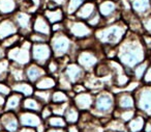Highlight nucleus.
<instances>
[{"label":"nucleus","mask_w":151,"mask_h":132,"mask_svg":"<svg viewBox=\"0 0 151 132\" xmlns=\"http://www.w3.org/2000/svg\"><path fill=\"white\" fill-rule=\"evenodd\" d=\"M147 50L142 41V34L129 31L117 46L116 59L126 69L132 77V70L146 61Z\"/></svg>","instance_id":"f257e3e1"},{"label":"nucleus","mask_w":151,"mask_h":132,"mask_svg":"<svg viewBox=\"0 0 151 132\" xmlns=\"http://www.w3.org/2000/svg\"><path fill=\"white\" fill-rule=\"evenodd\" d=\"M49 45L53 52V57L63 58L69 57L71 61H76V56L79 52V47L77 41H75L66 30L58 32H53L49 40Z\"/></svg>","instance_id":"f03ea898"},{"label":"nucleus","mask_w":151,"mask_h":132,"mask_svg":"<svg viewBox=\"0 0 151 132\" xmlns=\"http://www.w3.org/2000/svg\"><path fill=\"white\" fill-rule=\"evenodd\" d=\"M128 32V26L123 20L112 24H106L94 30V38L101 46L117 47L126 34Z\"/></svg>","instance_id":"7ed1b4c3"},{"label":"nucleus","mask_w":151,"mask_h":132,"mask_svg":"<svg viewBox=\"0 0 151 132\" xmlns=\"http://www.w3.org/2000/svg\"><path fill=\"white\" fill-rule=\"evenodd\" d=\"M115 108V94H113L111 90L105 88L94 94V103L90 110L93 117H110L114 113Z\"/></svg>","instance_id":"20e7f679"},{"label":"nucleus","mask_w":151,"mask_h":132,"mask_svg":"<svg viewBox=\"0 0 151 132\" xmlns=\"http://www.w3.org/2000/svg\"><path fill=\"white\" fill-rule=\"evenodd\" d=\"M106 59L103 46L97 43L94 47L87 49H80L76 56V63H78L87 73L93 72L99 61Z\"/></svg>","instance_id":"39448f33"},{"label":"nucleus","mask_w":151,"mask_h":132,"mask_svg":"<svg viewBox=\"0 0 151 132\" xmlns=\"http://www.w3.org/2000/svg\"><path fill=\"white\" fill-rule=\"evenodd\" d=\"M31 47L32 43L28 39H23L17 46L6 50V58L12 63L25 68L32 61Z\"/></svg>","instance_id":"423d86ee"},{"label":"nucleus","mask_w":151,"mask_h":132,"mask_svg":"<svg viewBox=\"0 0 151 132\" xmlns=\"http://www.w3.org/2000/svg\"><path fill=\"white\" fill-rule=\"evenodd\" d=\"M64 25L66 32L75 41L84 40L90 38L94 34V29L87 24V22L76 19L75 17H66L64 20Z\"/></svg>","instance_id":"0eeeda50"},{"label":"nucleus","mask_w":151,"mask_h":132,"mask_svg":"<svg viewBox=\"0 0 151 132\" xmlns=\"http://www.w3.org/2000/svg\"><path fill=\"white\" fill-rule=\"evenodd\" d=\"M97 12L104 19V25L112 24L121 20V9L119 1L116 0H95Z\"/></svg>","instance_id":"6e6552de"},{"label":"nucleus","mask_w":151,"mask_h":132,"mask_svg":"<svg viewBox=\"0 0 151 132\" xmlns=\"http://www.w3.org/2000/svg\"><path fill=\"white\" fill-rule=\"evenodd\" d=\"M134 96L137 111L147 120L151 119V84H141Z\"/></svg>","instance_id":"1a4fd4ad"},{"label":"nucleus","mask_w":151,"mask_h":132,"mask_svg":"<svg viewBox=\"0 0 151 132\" xmlns=\"http://www.w3.org/2000/svg\"><path fill=\"white\" fill-rule=\"evenodd\" d=\"M31 58L33 63L46 68L49 61L53 58V52L49 43L32 44Z\"/></svg>","instance_id":"9d476101"},{"label":"nucleus","mask_w":151,"mask_h":132,"mask_svg":"<svg viewBox=\"0 0 151 132\" xmlns=\"http://www.w3.org/2000/svg\"><path fill=\"white\" fill-rule=\"evenodd\" d=\"M33 16L29 13L23 11H18L12 16L13 20L15 21L16 25L19 30V34L23 38L27 39L29 34L32 32V22H33Z\"/></svg>","instance_id":"9b49d317"},{"label":"nucleus","mask_w":151,"mask_h":132,"mask_svg":"<svg viewBox=\"0 0 151 132\" xmlns=\"http://www.w3.org/2000/svg\"><path fill=\"white\" fill-rule=\"evenodd\" d=\"M62 73L70 81L73 85L77 83H83L87 75V72L76 61H70L69 63H67L66 67L62 71Z\"/></svg>","instance_id":"f8f14e48"},{"label":"nucleus","mask_w":151,"mask_h":132,"mask_svg":"<svg viewBox=\"0 0 151 132\" xmlns=\"http://www.w3.org/2000/svg\"><path fill=\"white\" fill-rule=\"evenodd\" d=\"M70 101L81 112L90 111L93 107V103H94V93L87 90V92L81 93V94H76L70 99Z\"/></svg>","instance_id":"ddd939ff"},{"label":"nucleus","mask_w":151,"mask_h":132,"mask_svg":"<svg viewBox=\"0 0 151 132\" xmlns=\"http://www.w3.org/2000/svg\"><path fill=\"white\" fill-rule=\"evenodd\" d=\"M32 31L37 34H44L50 38L52 36V25L47 20L42 12H38L33 16V22H32Z\"/></svg>","instance_id":"4468645a"},{"label":"nucleus","mask_w":151,"mask_h":132,"mask_svg":"<svg viewBox=\"0 0 151 132\" xmlns=\"http://www.w3.org/2000/svg\"><path fill=\"white\" fill-rule=\"evenodd\" d=\"M18 117H19L20 125L22 127H31L36 129L40 124L44 123L40 113L32 112V111L23 110L18 113Z\"/></svg>","instance_id":"2eb2a0df"},{"label":"nucleus","mask_w":151,"mask_h":132,"mask_svg":"<svg viewBox=\"0 0 151 132\" xmlns=\"http://www.w3.org/2000/svg\"><path fill=\"white\" fill-rule=\"evenodd\" d=\"M25 77H26V80L30 83L34 84L35 82H37L38 80L40 79L42 77H44L45 75H47V70L45 67H42V66L37 65V63H31L29 65H27L25 68Z\"/></svg>","instance_id":"dca6fc26"},{"label":"nucleus","mask_w":151,"mask_h":132,"mask_svg":"<svg viewBox=\"0 0 151 132\" xmlns=\"http://www.w3.org/2000/svg\"><path fill=\"white\" fill-rule=\"evenodd\" d=\"M0 121L2 124L3 130L7 132H17L21 126L18 113L11 112V111H3L0 115Z\"/></svg>","instance_id":"f3484780"},{"label":"nucleus","mask_w":151,"mask_h":132,"mask_svg":"<svg viewBox=\"0 0 151 132\" xmlns=\"http://www.w3.org/2000/svg\"><path fill=\"white\" fill-rule=\"evenodd\" d=\"M115 109L128 110L136 109V100L132 93H117L115 94Z\"/></svg>","instance_id":"a211bd4d"},{"label":"nucleus","mask_w":151,"mask_h":132,"mask_svg":"<svg viewBox=\"0 0 151 132\" xmlns=\"http://www.w3.org/2000/svg\"><path fill=\"white\" fill-rule=\"evenodd\" d=\"M19 34V30L12 17L0 18V41Z\"/></svg>","instance_id":"6ab92c4d"},{"label":"nucleus","mask_w":151,"mask_h":132,"mask_svg":"<svg viewBox=\"0 0 151 132\" xmlns=\"http://www.w3.org/2000/svg\"><path fill=\"white\" fill-rule=\"evenodd\" d=\"M97 12V5L95 0H87L86 2L78 9V12L75 14L73 17L76 19L82 20V21L86 22L89 20L95 13Z\"/></svg>","instance_id":"aec40b11"},{"label":"nucleus","mask_w":151,"mask_h":132,"mask_svg":"<svg viewBox=\"0 0 151 132\" xmlns=\"http://www.w3.org/2000/svg\"><path fill=\"white\" fill-rule=\"evenodd\" d=\"M132 11L141 20L151 15V1L150 0H129Z\"/></svg>","instance_id":"412c9836"},{"label":"nucleus","mask_w":151,"mask_h":132,"mask_svg":"<svg viewBox=\"0 0 151 132\" xmlns=\"http://www.w3.org/2000/svg\"><path fill=\"white\" fill-rule=\"evenodd\" d=\"M24 97L18 93L12 92L6 97V102H5L4 111H11V112L18 113L20 110H22V104H23Z\"/></svg>","instance_id":"4be33fe9"},{"label":"nucleus","mask_w":151,"mask_h":132,"mask_svg":"<svg viewBox=\"0 0 151 132\" xmlns=\"http://www.w3.org/2000/svg\"><path fill=\"white\" fill-rule=\"evenodd\" d=\"M44 16L47 18L51 25L56 23H61L65 20L66 15L62 7H54V9H44L42 11Z\"/></svg>","instance_id":"5701e85b"},{"label":"nucleus","mask_w":151,"mask_h":132,"mask_svg":"<svg viewBox=\"0 0 151 132\" xmlns=\"http://www.w3.org/2000/svg\"><path fill=\"white\" fill-rule=\"evenodd\" d=\"M12 92L18 93V94L22 95L24 98H27V97H31L34 95L35 92V88H34V84L28 82L27 80H24V81L20 82H15V83L11 84Z\"/></svg>","instance_id":"b1692460"},{"label":"nucleus","mask_w":151,"mask_h":132,"mask_svg":"<svg viewBox=\"0 0 151 132\" xmlns=\"http://www.w3.org/2000/svg\"><path fill=\"white\" fill-rule=\"evenodd\" d=\"M24 80H26L24 67H21V66H18V65H15V63H11L9 77H7V80H6L7 83L11 85V84L15 83V82L24 81Z\"/></svg>","instance_id":"393cba45"},{"label":"nucleus","mask_w":151,"mask_h":132,"mask_svg":"<svg viewBox=\"0 0 151 132\" xmlns=\"http://www.w3.org/2000/svg\"><path fill=\"white\" fill-rule=\"evenodd\" d=\"M19 11L17 0H0V18L12 17Z\"/></svg>","instance_id":"a878e982"},{"label":"nucleus","mask_w":151,"mask_h":132,"mask_svg":"<svg viewBox=\"0 0 151 132\" xmlns=\"http://www.w3.org/2000/svg\"><path fill=\"white\" fill-rule=\"evenodd\" d=\"M34 88H35V90H53L57 88V78L47 74L44 77L40 78L37 82L34 83Z\"/></svg>","instance_id":"bb28decb"},{"label":"nucleus","mask_w":151,"mask_h":132,"mask_svg":"<svg viewBox=\"0 0 151 132\" xmlns=\"http://www.w3.org/2000/svg\"><path fill=\"white\" fill-rule=\"evenodd\" d=\"M44 106L45 105L38 99H36L34 96H31V97H27V98H24L23 104H22V109L23 110L40 113Z\"/></svg>","instance_id":"cd10ccee"},{"label":"nucleus","mask_w":151,"mask_h":132,"mask_svg":"<svg viewBox=\"0 0 151 132\" xmlns=\"http://www.w3.org/2000/svg\"><path fill=\"white\" fill-rule=\"evenodd\" d=\"M146 122H147L146 117L138 112L134 119L130 120V121L126 124L127 132H142V131H144V127H145Z\"/></svg>","instance_id":"c85d7f7f"},{"label":"nucleus","mask_w":151,"mask_h":132,"mask_svg":"<svg viewBox=\"0 0 151 132\" xmlns=\"http://www.w3.org/2000/svg\"><path fill=\"white\" fill-rule=\"evenodd\" d=\"M80 117H81V111L79 110L75 105L71 103H69L68 107L65 110V113L63 115L65 122H66L67 125H71V124H77L80 121Z\"/></svg>","instance_id":"c756f323"},{"label":"nucleus","mask_w":151,"mask_h":132,"mask_svg":"<svg viewBox=\"0 0 151 132\" xmlns=\"http://www.w3.org/2000/svg\"><path fill=\"white\" fill-rule=\"evenodd\" d=\"M87 0H68L65 7H63L66 17H73L78 12V9L86 2Z\"/></svg>","instance_id":"7c9ffc66"},{"label":"nucleus","mask_w":151,"mask_h":132,"mask_svg":"<svg viewBox=\"0 0 151 132\" xmlns=\"http://www.w3.org/2000/svg\"><path fill=\"white\" fill-rule=\"evenodd\" d=\"M149 65H150V63H149V61L146 59L145 61H143V63H139L138 66H136V67L132 70V79L142 82V79H143V77H144V74H145V72H146V70L148 69Z\"/></svg>","instance_id":"2f4dec72"},{"label":"nucleus","mask_w":151,"mask_h":132,"mask_svg":"<svg viewBox=\"0 0 151 132\" xmlns=\"http://www.w3.org/2000/svg\"><path fill=\"white\" fill-rule=\"evenodd\" d=\"M23 39H25V38H23L20 34H14V36L4 39L3 41H0V46L6 51V50H9V49L13 48V47L17 46L18 44H20Z\"/></svg>","instance_id":"473e14b6"},{"label":"nucleus","mask_w":151,"mask_h":132,"mask_svg":"<svg viewBox=\"0 0 151 132\" xmlns=\"http://www.w3.org/2000/svg\"><path fill=\"white\" fill-rule=\"evenodd\" d=\"M137 113H138L137 109H128V110H118V109H115L113 115H114V117L121 120L122 122L127 124L130 120H132L136 117Z\"/></svg>","instance_id":"72a5a7b5"},{"label":"nucleus","mask_w":151,"mask_h":132,"mask_svg":"<svg viewBox=\"0 0 151 132\" xmlns=\"http://www.w3.org/2000/svg\"><path fill=\"white\" fill-rule=\"evenodd\" d=\"M70 101V98L68 96V93L64 92L59 88H55L52 93V101L51 103L53 104H62V103H66Z\"/></svg>","instance_id":"f704fd0d"},{"label":"nucleus","mask_w":151,"mask_h":132,"mask_svg":"<svg viewBox=\"0 0 151 132\" xmlns=\"http://www.w3.org/2000/svg\"><path fill=\"white\" fill-rule=\"evenodd\" d=\"M53 90H35L33 96L36 99L40 101L44 105L51 104V101H52V93Z\"/></svg>","instance_id":"c9c22d12"},{"label":"nucleus","mask_w":151,"mask_h":132,"mask_svg":"<svg viewBox=\"0 0 151 132\" xmlns=\"http://www.w3.org/2000/svg\"><path fill=\"white\" fill-rule=\"evenodd\" d=\"M46 122L50 128H65L67 126L64 117L59 115H52Z\"/></svg>","instance_id":"e433bc0d"},{"label":"nucleus","mask_w":151,"mask_h":132,"mask_svg":"<svg viewBox=\"0 0 151 132\" xmlns=\"http://www.w3.org/2000/svg\"><path fill=\"white\" fill-rule=\"evenodd\" d=\"M9 67H11V61L7 58H3L0 61V81L6 82L9 77Z\"/></svg>","instance_id":"4c0bfd02"},{"label":"nucleus","mask_w":151,"mask_h":132,"mask_svg":"<svg viewBox=\"0 0 151 132\" xmlns=\"http://www.w3.org/2000/svg\"><path fill=\"white\" fill-rule=\"evenodd\" d=\"M86 22H87V24H88V25L94 30L104 25V19L99 12H96V13H95L94 15L90 18V19L87 20Z\"/></svg>","instance_id":"58836bf2"},{"label":"nucleus","mask_w":151,"mask_h":132,"mask_svg":"<svg viewBox=\"0 0 151 132\" xmlns=\"http://www.w3.org/2000/svg\"><path fill=\"white\" fill-rule=\"evenodd\" d=\"M69 102H66V103H62V104H53L51 103V108H52V112H53V115H59V117H63L65 113V110L67 109L68 107Z\"/></svg>","instance_id":"ea45409f"},{"label":"nucleus","mask_w":151,"mask_h":132,"mask_svg":"<svg viewBox=\"0 0 151 132\" xmlns=\"http://www.w3.org/2000/svg\"><path fill=\"white\" fill-rule=\"evenodd\" d=\"M28 40L32 43V44H42V43H49V40L50 38L47 36H44V34H37V32H33L29 34L28 36Z\"/></svg>","instance_id":"a19ab883"},{"label":"nucleus","mask_w":151,"mask_h":132,"mask_svg":"<svg viewBox=\"0 0 151 132\" xmlns=\"http://www.w3.org/2000/svg\"><path fill=\"white\" fill-rule=\"evenodd\" d=\"M68 0H46L45 9H54V7H64Z\"/></svg>","instance_id":"79ce46f5"},{"label":"nucleus","mask_w":151,"mask_h":132,"mask_svg":"<svg viewBox=\"0 0 151 132\" xmlns=\"http://www.w3.org/2000/svg\"><path fill=\"white\" fill-rule=\"evenodd\" d=\"M40 117H42V121H47L49 117H52L53 112H52V108H51V105L50 104L45 105V106L42 107V111L40 112Z\"/></svg>","instance_id":"37998d69"},{"label":"nucleus","mask_w":151,"mask_h":132,"mask_svg":"<svg viewBox=\"0 0 151 132\" xmlns=\"http://www.w3.org/2000/svg\"><path fill=\"white\" fill-rule=\"evenodd\" d=\"M142 24H143V29H144V34H150L151 36V15L143 18Z\"/></svg>","instance_id":"c03bdc74"},{"label":"nucleus","mask_w":151,"mask_h":132,"mask_svg":"<svg viewBox=\"0 0 151 132\" xmlns=\"http://www.w3.org/2000/svg\"><path fill=\"white\" fill-rule=\"evenodd\" d=\"M12 93V88L7 82L0 81V95H4V96H9Z\"/></svg>","instance_id":"a18cd8bd"},{"label":"nucleus","mask_w":151,"mask_h":132,"mask_svg":"<svg viewBox=\"0 0 151 132\" xmlns=\"http://www.w3.org/2000/svg\"><path fill=\"white\" fill-rule=\"evenodd\" d=\"M143 84H151V65H149L148 69L146 70L144 74V77L142 79Z\"/></svg>","instance_id":"49530a36"},{"label":"nucleus","mask_w":151,"mask_h":132,"mask_svg":"<svg viewBox=\"0 0 151 132\" xmlns=\"http://www.w3.org/2000/svg\"><path fill=\"white\" fill-rule=\"evenodd\" d=\"M87 88L86 86L84 85V83H77L73 86V92L76 94H81V93H84V92H87Z\"/></svg>","instance_id":"de8ad7c7"},{"label":"nucleus","mask_w":151,"mask_h":132,"mask_svg":"<svg viewBox=\"0 0 151 132\" xmlns=\"http://www.w3.org/2000/svg\"><path fill=\"white\" fill-rule=\"evenodd\" d=\"M66 132H80V129L77 124H71L66 126Z\"/></svg>","instance_id":"09e8293b"},{"label":"nucleus","mask_w":151,"mask_h":132,"mask_svg":"<svg viewBox=\"0 0 151 132\" xmlns=\"http://www.w3.org/2000/svg\"><path fill=\"white\" fill-rule=\"evenodd\" d=\"M17 132H36V130L31 127H22Z\"/></svg>","instance_id":"8fccbe9b"},{"label":"nucleus","mask_w":151,"mask_h":132,"mask_svg":"<svg viewBox=\"0 0 151 132\" xmlns=\"http://www.w3.org/2000/svg\"><path fill=\"white\" fill-rule=\"evenodd\" d=\"M46 132H66V130L64 128H49Z\"/></svg>","instance_id":"3c124183"},{"label":"nucleus","mask_w":151,"mask_h":132,"mask_svg":"<svg viewBox=\"0 0 151 132\" xmlns=\"http://www.w3.org/2000/svg\"><path fill=\"white\" fill-rule=\"evenodd\" d=\"M144 132H151V121L150 120H147L146 124H145V127H144Z\"/></svg>","instance_id":"603ef678"},{"label":"nucleus","mask_w":151,"mask_h":132,"mask_svg":"<svg viewBox=\"0 0 151 132\" xmlns=\"http://www.w3.org/2000/svg\"><path fill=\"white\" fill-rule=\"evenodd\" d=\"M5 102H6V96H4V95H0V107L4 108Z\"/></svg>","instance_id":"864d4df0"},{"label":"nucleus","mask_w":151,"mask_h":132,"mask_svg":"<svg viewBox=\"0 0 151 132\" xmlns=\"http://www.w3.org/2000/svg\"><path fill=\"white\" fill-rule=\"evenodd\" d=\"M3 58H6V51L0 46V61Z\"/></svg>","instance_id":"5fc2aeb1"},{"label":"nucleus","mask_w":151,"mask_h":132,"mask_svg":"<svg viewBox=\"0 0 151 132\" xmlns=\"http://www.w3.org/2000/svg\"><path fill=\"white\" fill-rule=\"evenodd\" d=\"M3 127H2V124H1V121H0V131H2Z\"/></svg>","instance_id":"6e6d98bb"},{"label":"nucleus","mask_w":151,"mask_h":132,"mask_svg":"<svg viewBox=\"0 0 151 132\" xmlns=\"http://www.w3.org/2000/svg\"><path fill=\"white\" fill-rule=\"evenodd\" d=\"M3 111H4V110H3V108H2V107H0V115H1V113H2Z\"/></svg>","instance_id":"4d7b16f0"},{"label":"nucleus","mask_w":151,"mask_h":132,"mask_svg":"<svg viewBox=\"0 0 151 132\" xmlns=\"http://www.w3.org/2000/svg\"><path fill=\"white\" fill-rule=\"evenodd\" d=\"M0 132H7V131H5V130H2V131H0Z\"/></svg>","instance_id":"13d9d810"},{"label":"nucleus","mask_w":151,"mask_h":132,"mask_svg":"<svg viewBox=\"0 0 151 132\" xmlns=\"http://www.w3.org/2000/svg\"><path fill=\"white\" fill-rule=\"evenodd\" d=\"M106 132H114V131H108V130H107V131H106Z\"/></svg>","instance_id":"bf43d9fd"},{"label":"nucleus","mask_w":151,"mask_h":132,"mask_svg":"<svg viewBox=\"0 0 151 132\" xmlns=\"http://www.w3.org/2000/svg\"><path fill=\"white\" fill-rule=\"evenodd\" d=\"M116 1H119V0H116Z\"/></svg>","instance_id":"052dcab7"},{"label":"nucleus","mask_w":151,"mask_h":132,"mask_svg":"<svg viewBox=\"0 0 151 132\" xmlns=\"http://www.w3.org/2000/svg\"><path fill=\"white\" fill-rule=\"evenodd\" d=\"M148 120H150V121H151V119H148Z\"/></svg>","instance_id":"680f3d73"},{"label":"nucleus","mask_w":151,"mask_h":132,"mask_svg":"<svg viewBox=\"0 0 151 132\" xmlns=\"http://www.w3.org/2000/svg\"><path fill=\"white\" fill-rule=\"evenodd\" d=\"M142 132H144V131H142Z\"/></svg>","instance_id":"e2e57ef3"},{"label":"nucleus","mask_w":151,"mask_h":132,"mask_svg":"<svg viewBox=\"0 0 151 132\" xmlns=\"http://www.w3.org/2000/svg\"><path fill=\"white\" fill-rule=\"evenodd\" d=\"M150 1H151V0H150Z\"/></svg>","instance_id":"0e129e2a"}]
</instances>
